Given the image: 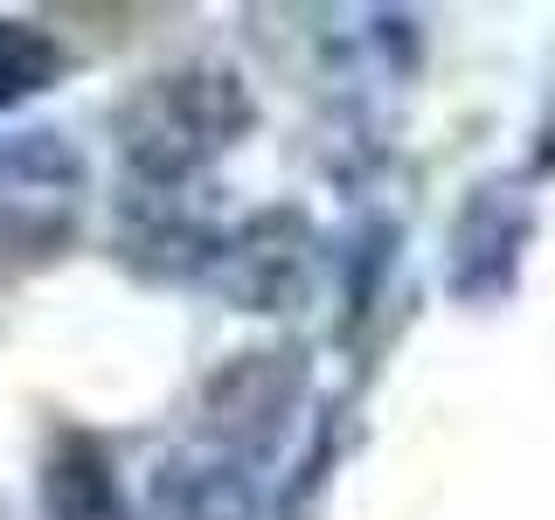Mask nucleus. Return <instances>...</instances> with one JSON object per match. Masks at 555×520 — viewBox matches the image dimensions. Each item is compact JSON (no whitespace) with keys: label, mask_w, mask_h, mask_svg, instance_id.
<instances>
[{"label":"nucleus","mask_w":555,"mask_h":520,"mask_svg":"<svg viewBox=\"0 0 555 520\" xmlns=\"http://www.w3.org/2000/svg\"><path fill=\"white\" fill-rule=\"evenodd\" d=\"M312 222L299 208H257L236 230L208 236L195 277L208 291H222L236 312H285L312 277Z\"/></svg>","instance_id":"nucleus-3"},{"label":"nucleus","mask_w":555,"mask_h":520,"mask_svg":"<svg viewBox=\"0 0 555 520\" xmlns=\"http://www.w3.org/2000/svg\"><path fill=\"white\" fill-rule=\"evenodd\" d=\"M91 208V167L56 126L0 132V271H42L77 243Z\"/></svg>","instance_id":"nucleus-2"},{"label":"nucleus","mask_w":555,"mask_h":520,"mask_svg":"<svg viewBox=\"0 0 555 520\" xmlns=\"http://www.w3.org/2000/svg\"><path fill=\"white\" fill-rule=\"evenodd\" d=\"M69 69L63 42L49 35L42 22H22V14H0V112H14V104L42 98L49 83H56Z\"/></svg>","instance_id":"nucleus-7"},{"label":"nucleus","mask_w":555,"mask_h":520,"mask_svg":"<svg viewBox=\"0 0 555 520\" xmlns=\"http://www.w3.org/2000/svg\"><path fill=\"white\" fill-rule=\"evenodd\" d=\"M42 514L49 520H132L118 465L91 430H63L42 458Z\"/></svg>","instance_id":"nucleus-5"},{"label":"nucleus","mask_w":555,"mask_h":520,"mask_svg":"<svg viewBox=\"0 0 555 520\" xmlns=\"http://www.w3.org/2000/svg\"><path fill=\"white\" fill-rule=\"evenodd\" d=\"M257 126L250 83L222 63H181L146 77L112 112V139L139 195H181L202 167H216Z\"/></svg>","instance_id":"nucleus-1"},{"label":"nucleus","mask_w":555,"mask_h":520,"mask_svg":"<svg viewBox=\"0 0 555 520\" xmlns=\"http://www.w3.org/2000/svg\"><path fill=\"white\" fill-rule=\"evenodd\" d=\"M528 230H534V208L520 187H500L486 181L473 187V202L459 208L451 222V257H444V277L465 306H486L514 285L520 271V250H528Z\"/></svg>","instance_id":"nucleus-4"},{"label":"nucleus","mask_w":555,"mask_h":520,"mask_svg":"<svg viewBox=\"0 0 555 520\" xmlns=\"http://www.w3.org/2000/svg\"><path fill=\"white\" fill-rule=\"evenodd\" d=\"M160 499L173 507V520H250L257 514V472L250 458L230 444H195L173 465H160Z\"/></svg>","instance_id":"nucleus-6"}]
</instances>
